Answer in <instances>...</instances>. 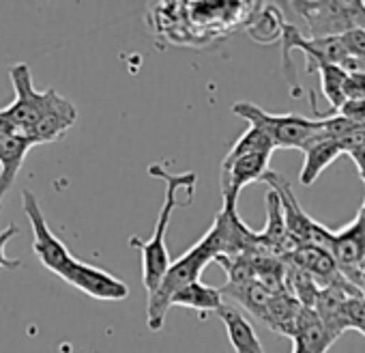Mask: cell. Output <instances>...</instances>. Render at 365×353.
<instances>
[{"mask_svg": "<svg viewBox=\"0 0 365 353\" xmlns=\"http://www.w3.org/2000/svg\"><path fill=\"white\" fill-rule=\"evenodd\" d=\"M14 84V101L5 108L18 131L29 136L35 144H48L63 138L78 121V108L54 89L37 91L33 71L26 63L9 67Z\"/></svg>", "mask_w": 365, "mask_h": 353, "instance_id": "6da1fadb", "label": "cell"}, {"mask_svg": "<svg viewBox=\"0 0 365 353\" xmlns=\"http://www.w3.org/2000/svg\"><path fill=\"white\" fill-rule=\"evenodd\" d=\"M148 174H153L155 179L165 182V199H163V207L159 212L155 231L150 239H140V237H129V244L140 252L142 257V282L148 291V295L157 289V284L161 282L163 274L168 272L172 259L168 254L165 248V233L170 227V218L174 214L176 207H185L190 205V201H178V190H187V192H196V184H198V174L196 172H182V174H172L168 172L163 166L159 164H150L148 166Z\"/></svg>", "mask_w": 365, "mask_h": 353, "instance_id": "7a4b0ae2", "label": "cell"}, {"mask_svg": "<svg viewBox=\"0 0 365 353\" xmlns=\"http://www.w3.org/2000/svg\"><path fill=\"white\" fill-rule=\"evenodd\" d=\"M232 112L245 119L250 125L262 129L275 149H303L312 138L320 134L322 119H307L294 112L288 114H271L252 101L232 104Z\"/></svg>", "mask_w": 365, "mask_h": 353, "instance_id": "3957f363", "label": "cell"}, {"mask_svg": "<svg viewBox=\"0 0 365 353\" xmlns=\"http://www.w3.org/2000/svg\"><path fill=\"white\" fill-rule=\"evenodd\" d=\"M260 182H264L277 194L288 235L294 237L301 246H316V248H322V250L331 252L335 233L331 229L318 224L312 216H307L303 212V207L299 205V201H297V197L292 192V186H290V182L286 179V176L279 174V172L267 170Z\"/></svg>", "mask_w": 365, "mask_h": 353, "instance_id": "277c9868", "label": "cell"}, {"mask_svg": "<svg viewBox=\"0 0 365 353\" xmlns=\"http://www.w3.org/2000/svg\"><path fill=\"white\" fill-rule=\"evenodd\" d=\"M22 207L26 212V218L33 229V252L41 261L46 269L56 274L58 278H65L71 265L76 263V257L67 250V246L52 233L48 227V220L41 212V205L37 197L31 190L22 192Z\"/></svg>", "mask_w": 365, "mask_h": 353, "instance_id": "5b68a950", "label": "cell"}, {"mask_svg": "<svg viewBox=\"0 0 365 353\" xmlns=\"http://www.w3.org/2000/svg\"><path fill=\"white\" fill-rule=\"evenodd\" d=\"M273 153H232L228 151L224 161H222V172H220V186H222V197L224 205H237L239 194L245 186L260 182L264 172L269 170Z\"/></svg>", "mask_w": 365, "mask_h": 353, "instance_id": "8992f818", "label": "cell"}, {"mask_svg": "<svg viewBox=\"0 0 365 353\" xmlns=\"http://www.w3.org/2000/svg\"><path fill=\"white\" fill-rule=\"evenodd\" d=\"M331 257L337 265V272L359 289V274L365 261V224L359 214L348 227L335 233Z\"/></svg>", "mask_w": 365, "mask_h": 353, "instance_id": "52a82bcc", "label": "cell"}, {"mask_svg": "<svg viewBox=\"0 0 365 353\" xmlns=\"http://www.w3.org/2000/svg\"><path fill=\"white\" fill-rule=\"evenodd\" d=\"M63 280L95 299L118 302V299L129 297V287L123 280H118L116 276H112L95 265L82 263L80 259H76V263L71 265V269L67 272V276Z\"/></svg>", "mask_w": 365, "mask_h": 353, "instance_id": "ba28073f", "label": "cell"}, {"mask_svg": "<svg viewBox=\"0 0 365 353\" xmlns=\"http://www.w3.org/2000/svg\"><path fill=\"white\" fill-rule=\"evenodd\" d=\"M354 295H361V291L350 284L348 280L339 282V284H329V287H322L316 295V302H314V312L318 314V319L324 323V327L335 336L339 338L348 327H346V321H344V304L348 297H354Z\"/></svg>", "mask_w": 365, "mask_h": 353, "instance_id": "9c48e42d", "label": "cell"}, {"mask_svg": "<svg viewBox=\"0 0 365 353\" xmlns=\"http://www.w3.org/2000/svg\"><path fill=\"white\" fill-rule=\"evenodd\" d=\"M286 263H292L294 267H299L305 274H309L320 284V289L329 287V284H339V282L346 280L337 272V265H335L331 252L322 250V248H316V246H299L286 259Z\"/></svg>", "mask_w": 365, "mask_h": 353, "instance_id": "30bf717a", "label": "cell"}, {"mask_svg": "<svg viewBox=\"0 0 365 353\" xmlns=\"http://www.w3.org/2000/svg\"><path fill=\"white\" fill-rule=\"evenodd\" d=\"M33 146L35 142L22 131H14L0 140V209H3V199L16 184V176Z\"/></svg>", "mask_w": 365, "mask_h": 353, "instance_id": "8fae6325", "label": "cell"}, {"mask_svg": "<svg viewBox=\"0 0 365 353\" xmlns=\"http://www.w3.org/2000/svg\"><path fill=\"white\" fill-rule=\"evenodd\" d=\"M215 314L224 321L226 334H228V340H230L235 353H264V347H262L254 325L241 310L224 304Z\"/></svg>", "mask_w": 365, "mask_h": 353, "instance_id": "7c38bea8", "label": "cell"}, {"mask_svg": "<svg viewBox=\"0 0 365 353\" xmlns=\"http://www.w3.org/2000/svg\"><path fill=\"white\" fill-rule=\"evenodd\" d=\"M301 151L305 155V161H303V168H301V174H299V179H301L303 186H312L324 168H329L339 155H344L341 146L335 140L322 138L320 134L316 138H312Z\"/></svg>", "mask_w": 365, "mask_h": 353, "instance_id": "4fadbf2b", "label": "cell"}, {"mask_svg": "<svg viewBox=\"0 0 365 353\" xmlns=\"http://www.w3.org/2000/svg\"><path fill=\"white\" fill-rule=\"evenodd\" d=\"M337 338L324 327L318 314L312 308H301L292 342L305 349L307 353H327Z\"/></svg>", "mask_w": 365, "mask_h": 353, "instance_id": "5bb4252c", "label": "cell"}, {"mask_svg": "<svg viewBox=\"0 0 365 353\" xmlns=\"http://www.w3.org/2000/svg\"><path fill=\"white\" fill-rule=\"evenodd\" d=\"M172 306L192 308V310H198V312L207 314V312H217L224 306V297H222V291L220 289L209 287V284L196 280V282H190V284H185L182 289H178L172 295L170 308Z\"/></svg>", "mask_w": 365, "mask_h": 353, "instance_id": "9a60e30c", "label": "cell"}, {"mask_svg": "<svg viewBox=\"0 0 365 353\" xmlns=\"http://www.w3.org/2000/svg\"><path fill=\"white\" fill-rule=\"evenodd\" d=\"M301 308H303V306H301L288 291L277 293V295L271 297L262 323L269 325L273 332L292 338V336H294V327H297V319H299Z\"/></svg>", "mask_w": 365, "mask_h": 353, "instance_id": "2e32d148", "label": "cell"}, {"mask_svg": "<svg viewBox=\"0 0 365 353\" xmlns=\"http://www.w3.org/2000/svg\"><path fill=\"white\" fill-rule=\"evenodd\" d=\"M284 282H286V291L303 308H314V302H316V295L320 291V284L309 274H305L303 269L294 267L292 263H286V280Z\"/></svg>", "mask_w": 365, "mask_h": 353, "instance_id": "e0dca14e", "label": "cell"}, {"mask_svg": "<svg viewBox=\"0 0 365 353\" xmlns=\"http://www.w3.org/2000/svg\"><path fill=\"white\" fill-rule=\"evenodd\" d=\"M318 71H320V91L329 101V106L333 108V112H337L339 106L344 104L341 89H344L346 71L339 65H322Z\"/></svg>", "mask_w": 365, "mask_h": 353, "instance_id": "ac0fdd59", "label": "cell"}, {"mask_svg": "<svg viewBox=\"0 0 365 353\" xmlns=\"http://www.w3.org/2000/svg\"><path fill=\"white\" fill-rule=\"evenodd\" d=\"M344 321L348 329H356L359 334L365 332V297L354 295L348 297L344 304Z\"/></svg>", "mask_w": 365, "mask_h": 353, "instance_id": "d6986e66", "label": "cell"}, {"mask_svg": "<svg viewBox=\"0 0 365 353\" xmlns=\"http://www.w3.org/2000/svg\"><path fill=\"white\" fill-rule=\"evenodd\" d=\"M339 39H341V44H344L348 56L365 59V29L354 26V29L346 31L344 35H339Z\"/></svg>", "mask_w": 365, "mask_h": 353, "instance_id": "ffe728a7", "label": "cell"}, {"mask_svg": "<svg viewBox=\"0 0 365 353\" xmlns=\"http://www.w3.org/2000/svg\"><path fill=\"white\" fill-rule=\"evenodd\" d=\"M335 114L348 119L350 123H365V97H361V99H344V104L339 106V110Z\"/></svg>", "mask_w": 365, "mask_h": 353, "instance_id": "44dd1931", "label": "cell"}, {"mask_svg": "<svg viewBox=\"0 0 365 353\" xmlns=\"http://www.w3.org/2000/svg\"><path fill=\"white\" fill-rule=\"evenodd\" d=\"M16 233H18V227H16V224H9L3 233H0V269H18V267H22L20 261L9 259V257L5 254V248H7V244L16 237Z\"/></svg>", "mask_w": 365, "mask_h": 353, "instance_id": "7402d4cb", "label": "cell"}, {"mask_svg": "<svg viewBox=\"0 0 365 353\" xmlns=\"http://www.w3.org/2000/svg\"><path fill=\"white\" fill-rule=\"evenodd\" d=\"M341 93H344V99L365 97V74H346Z\"/></svg>", "mask_w": 365, "mask_h": 353, "instance_id": "603a6c76", "label": "cell"}, {"mask_svg": "<svg viewBox=\"0 0 365 353\" xmlns=\"http://www.w3.org/2000/svg\"><path fill=\"white\" fill-rule=\"evenodd\" d=\"M337 144L341 146L344 153L350 151V149H354V146H365V123H356V125L348 131V136H346L344 140H339Z\"/></svg>", "mask_w": 365, "mask_h": 353, "instance_id": "cb8c5ba5", "label": "cell"}, {"mask_svg": "<svg viewBox=\"0 0 365 353\" xmlns=\"http://www.w3.org/2000/svg\"><path fill=\"white\" fill-rule=\"evenodd\" d=\"M346 155L354 161V166L359 170V176H361V182L365 186V146H354V149L346 151Z\"/></svg>", "mask_w": 365, "mask_h": 353, "instance_id": "d4e9b609", "label": "cell"}, {"mask_svg": "<svg viewBox=\"0 0 365 353\" xmlns=\"http://www.w3.org/2000/svg\"><path fill=\"white\" fill-rule=\"evenodd\" d=\"M346 74H365V59H354V56H346L339 65Z\"/></svg>", "mask_w": 365, "mask_h": 353, "instance_id": "484cf974", "label": "cell"}, {"mask_svg": "<svg viewBox=\"0 0 365 353\" xmlns=\"http://www.w3.org/2000/svg\"><path fill=\"white\" fill-rule=\"evenodd\" d=\"M14 131H18V129H16V125H14V123H11V119L5 114V110H0V140L7 138V136H11Z\"/></svg>", "mask_w": 365, "mask_h": 353, "instance_id": "4316f807", "label": "cell"}, {"mask_svg": "<svg viewBox=\"0 0 365 353\" xmlns=\"http://www.w3.org/2000/svg\"><path fill=\"white\" fill-rule=\"evenodd\" d=\"M359 291H361V295L365 297V261H363V265H361V274H359Z\"/></svg>", "mask_w": 365, "mask_h": 353, "instance_id": "83f0119b", "label": "cell"}, {"mask_svg": "<svg viewBox=\"0 0 365 353\" xmlns=\"http://www.w3.org/2000/svg\"><path fill=\"white\" fill-rule=\"evenodd\" d=\"M292 353H307V351H305V349H301L299 344H294V342H292Z\"/></svg>", "mask_w": 365, "mask_h": 353, "instance_id": "f1b7e54d", "label": "cell"}, {"mask_svg": "<svg viewBox=\"0 0 365 353\" xmlns=\"http://www.w3.org/2000/svg\"><path fill=\"white\" fill-rule=\"evenodd\" d=\"M361 209H363V212H365V201H363V205H361Z\"/></svg>", "mask_w": 365, "mask_h": 353, "instance_id": "f546056e", "label": "cell"}, {"mask_svg": "<svg viewBox=\"0 0 365 353\" xmlns=\"http://www.w3.org/2000/svg\"><path fill=\"white\" fill-rule=\"evenodd\" d=\"M363 336H365V332H363Z\"/></svg>", "mask_w": 365, "mask_h": 353, "instance_id": "4dcf8cb0", "label": "cell"}]
</instances>
